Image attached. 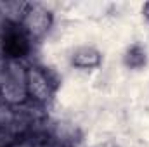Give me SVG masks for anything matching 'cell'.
<instances>
[{
	"mask_svg": "<svg viewBox=\"0 0 149 147\" xmlns=\"http://www.w3.org/2000/svg\"><path fill=\"white\" fill-rule=\"evenodd\" d=\"M71 64L78 69H94L101 64V52L90 45L76 47L71 54Z\"/></svg>",
	"mask_w": 149,
	"mask_h": 147,
	"instance_id": "obj_3",
	"label": "cell"
},
{
	"mask_svg": "<svg viewBox=\"0 0 149 147\" xmlns=\"http://www.w3.org/2000/svg\"><path fill=\"white\" fill-rule=\"evenodd\" d=\"M144 14H146V17L149 19V3H146V5H144Z\"/></svg>",
	"mask_w": 149,
	"mask_h": 147,
	"instance_id": "obj_5",
	"label": "cell"
},
{
	"mask_svg": "<svg viewBox=\"0 0 149 147\" xmlns=\"http://www.w3.org/2000/svg\"><path fill=\"white\" fill-rule=\"evenodd\" d=\"M50 23H52L50 14L45 9L33 7L30 10H24V16L19 24L23 26V31L28 37H42L50 28Z\"/></svg>",
	"mask_w": 149,
	"mask_h": 147,
	"instance_id": "obj_2",
	"label": "cell"
},
{
	"mask_svg": "<svg viewBox=\"0 0 149 147\" xmlns=\"http://www.w3.org/2000/svg\"><path fill=\"white\" fill-rule=\"evenodd\" d=\"M144 62H146V54H144L142 49L134 47V49L128 50V54H127V64H128L130 68H139V66H142Z\"/></svg>",
	"mask_w": 149,
	"mask_h": 147,
	"instance_id": "obj_4",
	"label": "cell"
},
{
	"mask_svg": "<svg viewBox=\"0 0 149 147\" xmlns=\"http://www.w3.org/2000/svg\"><path fill=\"white\" fill-rule=\"evenodd\" d=\"M24 85H26L30 102L38 104V106L49 102L54 94V88H56V83L50 76V71L45 68H38V66L26 68Z\"/></svg>",
	"mask_w": 149,
	"mask_h": 147,
	"instance_id": "obj_1",
	"label": "cell"
}]
</instances>
